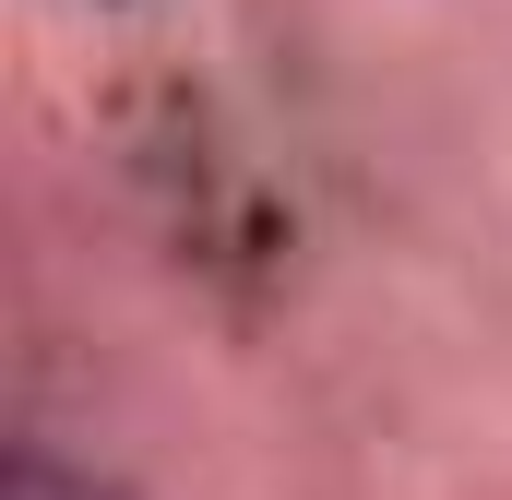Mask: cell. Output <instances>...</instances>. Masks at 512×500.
Returning a JSON list of instances; mask_svg holds the SVG:
<instances>
[{
    "label": "cell",
    "mask_w": 512,
    "mask_h": 500,
    "mask_svg": "<svg viewBox=\"0 0 512 500\" xmlns=\"http://www.w3.org/2000/svg\"><path fill=\"white\" fill-rule=\"evenodd\" d=\"M0 500H120V489H108L96 465H60L48 441H24V453H12V477H0Z\"/></svg>",
    "instance_id": "obj_1"
}]
</instances>
